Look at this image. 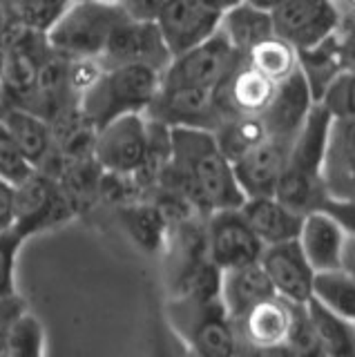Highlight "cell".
<instances>
[{"label":"cell","instance_id":"9a60e30c","mask_svg":"<svg viewBox=\"0 0 355 357\" xmlns=\"http://www.w3.org/2000/svg\"><path fill=\"white\" fill-rule=\"evenodd\" d=\"M313 105L315 98L313 92H310V85L302 70L297 67L291 76L284 78L282 83H277L271 105L262 114L269 137L284 143H293Z\"/></svg>","mask_w":355,"mask_h":357},{"label":"cell","instance_id":"f546056e","mask_svg":"<svg viewBox=\"0 0 355 357\" xmlns=\"http://www.w3.org/2000/svg\"><path fill=\"white\" fill-rule=\"evenodd\" d=\"M43 353H45V331H43L40 319L31 315L29 308H25L9 324L3 344H0V355L38 357Z\"/></svg>","mask_w":355,"mask_h":357},{"label":"cell","instance_id":"2e32d148","mask_svg":"<svg viewBox=\"0 0 355 357\" xmlns=\"http://www.w3.org/2000/svg\"><path fill=\"white\" fill-rule=\"evenodd\" d=\"M277 83L264 76L243 59L217 87L215 98L224 116L232 114H255L262 116L275 96Z\"/></svg>","mask_w":355,"mask_h":357},{"label":"cell","instance_id":"8d00e7d4","mask_svg":"<svg viewBox=\"0 0 355 357\" xmlns=\"http://www.w3.org/2000/svg\"><path fill=\"white\" fill-rule=\"evenodd\" d=\"M16 228V190L12 183L0 181V232Z\"/></svg>","mask_w":355,"mask_h":357},{"label":"cell","instance_id":"8992f818","mask_svg":"<svg viewBox=\"0 0 355 357\" xmlns=\"http://www.w3.org/2000/svg\"><path fill=\"white\" fill-rule=\"evenodd\" d=\"M150 123L146 114H126L94 132L92 154L103 172L135 176L148 159Z\"/></svg>","mask_w":355,"mask_h":357},{"label":"cell","instance_id":"e0dca14e","mask_svg":"<svg viewBox=\"0 0 355 357\" xmlns=\"http://www.w3.org/2000/svg\"><path fill=\"white\" fill-rule=\"evenodd\" d=\"M288 148H291V143L269 137L246 154H241L237 161H232L235 176L246 199L275 195L286 163Z\"/></svg>","mask_w":355,"mask_h":357},{"label":"cell","instance_id":"836d02e7","mask_svg":"<svg viewBox=\"0 0 355 357\" xmlns=\"http://www.w3.org/2000/svg\"><path fill=\"white\" fill-rule=\"evenodd\" d=\"M284 351L297 353V355H322L315 328L306 312V304H295L293 324H291V331H288Z\"/></svg>","mask_w":355,"mask_h":357},{"label":"cell","instance_id":"f1b7e54d","mask_svg":"<svg viewBox=\"0 0 355 357\" xmlns=\"http://www.w3.org/2000/svg\"><path fill=\"white\" fill-rule=\"evenodd\" d=\"M313 299L322 306L335 310L338 315L355 321V277L344 268L315 273Z\"/></svg>","mask_w":355,"mask_h":357},{"label":"cell","instance_id":"d590c367","mask_svg":"<svg viewBox=\"0 0 355 357\" xmlns=\"http://www.w3.org/2000/svg\"><path fill=\"white\" fill-rule=\"evenodd\" d=\"M317 210H324L326 215L335 219L342 226V230L347 232V237H355V199L326 197Z\"/></svg>","mask_w":355,"mask_h":357},{"label":"cell","instance_id":"b9f144b4","mask_svg":"<svg viewBox=\"0 0 355 357\" xmlns=\"http://www.w3.org/2000/svg\"><path fill=\"white\" fill-rule=\"evenodd\" d=\"M96 3H103V5H109V7H121L123 0H96Z\"/></svg>","mask_w":355,"mask_h":357},{"label":"cell","instance_id":"60d3db41","mask_svg":"<svg viewBox=\"0 0 355 357\" xmlns=\"http://www.w3.org/2000/svg\"><path fill=\"white\" fill-rule=\"evenodd\" d=\"M250 5H255V7H262V9H269V11H273L275 7H280L284 0H248Z\"/></svg>","mask_w":355,"mask_h":357},{"label":"cell","instance_id":"30bf717a","mask_svg":"<svg viewBox=\"0 0 355 357\" xmlns=\"http://www.w3.org/2000/svg\"><path fill=\"white\" fill-rule=\"evenodd\" d=\"M179 321L186 333V342H190L192 351L208 357H226L239 353V333L235 321L230 319L221 299L208 304L179 299Z\"/></svg>","mask_w":355,"mask_h":357},{"label":"cell","instance_id":"3957f363","mask_svg":"<svg viewBox=\"0 0 355 357\" xmlns=\"http://www.w3.org/2000/svg\"><path fill=\"white\" fill-rule=\"evenodd\" d=\"M161 72L148 65H109L79 98L83 119L94 130L126 114H146L161 87Z\"/></svg>","mask_w":355,"mask_h":357},{"label":"cell","instance_id":"44dd1931","mask_svg":"<svg viewBox=\"0 0 355 357\" xmlns=\"http://www.w3.org/2000/svg\"><path fill=\"white\" fill-rule=\"evenodd\" d=\"M243 219L248 221L252 232L257 234V239L266 245L284 243L297 239L299 228H302V212L293 210L280 201L275 195L273 197H255L246 199L243 206L239 208Z\"/></svg>","mask_w":355,"mask_h":357},{"label":"cell","instance_id":"7bdbcfd3","mask_svg":"<svg viewBox=\"0 0 355 357\" xmlns=\"http://www.w3.org/2000/svg\"><path fill=\"white\" fill-rule=\"evenodd\" d=\"M347 3H349V5L353 7V11H355V0H347Z\"/></svg>","mask_w":355,"mask_h":357},{"label":"cell","instance_id":"ab89813d","mask_svg":"<svg viewBox=\"0 0 355 357\" xmlns=\"http://www.w3.org/2000/svg\"><path fill=\"white\" fill-rule=\"evenodd\" d=\"M206 3L210 5V7H215V9H219L221 14H224L226 9H230V7H235V5H239L241 0H206Z\"/></svg>","mask_w":355,"mask_h":357},{"label":"cell","instance_id":"ee69618b","mask_svg":"<svg viewBox=\"0 0 355 357\" xmlns=\"http://www.w3.org/2000/svg\"><path fill=\"white\" fill-rule=\"evenodd\" d=\"M72 3H74V0H72Z\"/></svg>","mask_w":355,"mask_h":357},{"label":"cell","instance_id":"74e56055","mask_svg":"<svg viewBox=\"0 0 355 357\" xmlns=\"http://www.w3.org/2000/svg\"><path fill=\"white\" fill-rule=\"evenodd\" d=\"M163 3L165 0H123V3H121V9H123L130 18L157 20Z\"/></svg>","mask_w":355,"mask_h":357},{"label":"cell","instance_id":"4fadbf2b","mask_svg":"<svg viewBox=\"0 0 355 357\" xmlns=\"http://www.w3.org/2000/svg\"><path fill=\"white\" fill-rule=\"evenodd\" d=\"M154 22L174 59L219 31L221 11L206 0H165Z\"/></svg>","mask_w":355,"mask_h":357},{"label":"cell","instance_id":"1f68e13d","mask_svg":"<svg viewBox=\"0 0 355 357\" xmlns=\"http://www.w3.org/2000/svg\"><path fill=\"white\" fill-rule=\"evenodd\" d=\"M34 172V163L27 159V154L20 150V145L0 123V181H7L16 188Z\"/></svg>","mask_w":355,"mask_h":357},{"label":"cell","instance_id":"5b68a950","mask_svg":"<svg viewBox=\"0 0 355 357\" xmlns=\"http://www.w3.org/2000/svg\"><path fill=\"white\" fill-rule=\"evenodd\" d=\"M243 59L246 56H241L224 33L217 31L197 47L174 56L161 76V85L215 89Z\"/></svg>","mask_w":355,"mask_h":357},{"label":"cell","instance_id":"277c9868","mask_svg":"<svg viewBox=\"0 0 355 357\" xmlns=\"http://www.w3.org/2000/svg\"><path fill=\"white\" fill-rule=\"evenodd\" d=\"M126 16L121 7L96 0H74L47 31V45L65 59H103L116 22Z\"/></svg>","mask_w":355,"mask_h":357},{"label":"cell","instance_id":"603a6c76","mask_svg":"<svg viewBox=\"0 0 355 357\" xmlns=\"http://www.w3.org/2000/svg\"><path fill=\"white\" fill-rule=\"evenodd\" d=\"M0 123L12 134V139L20 145V150L27 154L36 170H43L52 161V156L59 152L52 123L36 112L27 107H12Z\"/></svg>","mask_w":355,"mask_h":357},{"label":"cell","instance_id":"ffe728a7","mask_svg":"<svg viewBox=\"0 0 355 357\" xmlns=\"http://www.w3.org/2000/svg\"><path fill=\"white\" fill-rule=\"evenodd\" d=\"M297 243L315 273L335 271L342 266L347 232L324 210H310L302 219Z\"/></svg>","mask_w":355,"mask_h":357},{"label":"cell","instance_id":"f35d334b","mask_svg":"<svg viewBox=\"0 0 355 357\" xmlns=\"http://www.w3.org/2000/svg\"><path fill=\"white\" fill-rule=\"evenodd\" d=\"M347 273H351L355 277V237H347V243H344V252H342V266Z\"/></svg>","mask_w":355,"mask_h":357},{"label":"cell","instance_id":"5bb4252c","mask_svg":"<svg viewBox=\"0 0 355 357\" xmlns=\"http://www.w3.org/2000/svg\"><path fill=\"white\" fill-rule=\"evenodd\" d=\"M259 261L277 297L286 299L288 304H306L313 297L315 271L299 248L297 239L266 245Z\"/></svg>","mask_w":355,"mask_h":357},{"label":"cell","instance_id":"4dcf8cb0","mask_svg":"<svg viewBox=\"0 0 355 357\" xmlns=\"http://www.w3.org/2000/svg\"><path fill=\"white\" fill-rule=\"evenodd\" d=\"M72 0H9L14 20L20 29L47 36Z\"/></svg>","mask_w":355,"mask_h":357},{"label":"cell","instance_id":"ac0fdd59","mask_svg":"<svg viewBox=\"0 0 355 357\" xmlns=\"http://www.w3.org/2000/svg\"><path fill=\"white\" fill-rule=\"evenodd\" d=\"M326 197L355 199V116H333L324 152Z\"/></svg>","mask_w":355,"mask_h":357},{"label":"cell","instance_id":"6da1fadb","mask_svg":"<svg viewBox=\"0 0 355 357\" xmlns=\"http://www.w3.org/2000/svg\"><path fill=\"white\" fill-rule=\"evenodd\" d=\"M170 163L159 178L174 195H181L199 215L217 210H237L246 195L241 192L232 161L219 148L215 132L170 128Z\"/></svg>","mask_w":355,"mask_h":357},{"label":"cell","instance_id":"d4e9b609","mask_svg":"<svg viewBox=\"0 0 355 357\" xmlns=\"http://www.w3.org/2000/svg\"><path fill=\"white\" fill-rule=\"evenodd\" d=\"M306 312L313 324L322 355H355V321L322 306L317 299L306 301Z\"/></svg>","mask_w":355,"mask_h":357},{"label":"cell","instance_id":"e575fe53","mask_svg":"<svg viewBox=\"0 0 355 357\" xmlns=\"http://www.w3.org/2000/svg\"><path fill=\"white\" fill-rule=\"evenodd\" d=\"M333 116H355V70H344L319 100Z\"/></svg>","mask_w":355,"mask_h":357},{"label":"cell","instance_id":"52a82bcc","mask_svg":"<svg viewBox=\"0 0 355 357\" xmlns=\"http://www.w3.org/2000/svg\"><path fill=\"white\" fill-rule=\"evenodd\" d=\"M273 29L299 50L315 47L340 31L342 11L335 0H284L273 11Z\"/></svg>","mask_w":355,"mask_h":357},{"label":"cell","instance_id":"d6986e66","mask_svg":"<svg viewBox=\"0 0 355 357\" xmlns=\"http://www.w3.org/2000/svg\"><path fill=\"white\" fill-rule=\"evenodd\" d=\"M293 312L295 304H288L277 295L262 301L235 321L241 344H248L257 351H284Z\"/></svg>","mask_w":355,"mask_h":357},{"label":"cell","instance_id":"7c38bea8","mask_svg":"<svg viewBox=\"0 0 355 357\" xmlns=\"http://www.w3.org/2000/svg\"><path fill=\"white\" fill-rule=\"evenodd\" d=\"M105 67L109 65H148L161 74L172 63V52L165 45L154 20H137L128 14L116 22L103 54Z\"/></svg>","mask_w":355,"mask_h":357},{"label":"cell","instance_id":"484cf974","mask_svg":"<svg viewBox=\"0 0 355 357\" xmlns=\"http://www.w3.org/2000/svg\"><path fill=\"white\" fill-rule=\"evenodd\" d=\"M119 219L141 250L159 252L168 230V217L157 204H128L119 208Z\"/></svg>","mask_w":355,"mask_h":357},{"label":"cell","instance_id":"4316f807","mask_svg":"<svg viewBox=\"0 0 355 357\" xmlns=\"http://www.w3.org/2000/svg\"><path fill=\"white\" fill-rule=\"evenodd\" d=\"M215 139L228 159L237 161L241 154H246L264 139H269V130H266L262 116L232 114L221 121V126L215 130Z\"/></svg>","mask_w":355,"mask_h":357},{"label":"cell","instance_id":"83f0119b","mask_svg":"<svg viewBox=\"0 0 355 357\" xmlns=\"http://www.w3.org/2000/svg\"><path fill=\"white\" fill-rule=\"evenodd\" d=\"M246 61L273 83H282L299 67V56L293 45H288L280 36H271L246 54Z\"/></svg>","mask_w":355,"mask_h":357},{"label":"cell","instance_id":"7402d4cb","mask_svg":"<svg viewBox=\"0 0 355 357\" xmlns=\"http://www.w3.org/2000/svg\"><path fill=\"white\" fill-rule=\"evenodd\" d=\"M275 288L266 275L262 261H252L230 271H221V293L219 299L232 321L243 317L250 308L275 297Z\"/></svg>","mask_w":355,"mask_h":357},{"label":"cell","instance_id":"cb8c5ba5","mask_svg":"<svg viewBox=\"0 0 355 357\" xmlns=\"http://www.w3.org/2000/svg\"><path fill=\"white\" fill-rule=\"evenodd\" d=\"M219 31L228 38V43L241 56H246L255 45L275 36L273 14L269 9L255 7L248 0H241L239 5L226 9L221 14Z\"/></svg>","mask_w":355,"mask_h":357},{"label":"cell","instance_id":"7a4b0ae2","mask_svg":"<svg viewBox=\"0 0 355 357\" xmlns=\"http://www.w3.org/2000/svg\"><path fill=\"white\" fill-rule=\"evenodd\" d=\"M331 121V112L322 103H315L308 119L304 121L302 130L297 132L291 148H288L280 183H277L275 190L277 199L284 201L293 210L302 212V215L317 210L322 201L326 199L324 152Z\"/></svg>","mask_w":355,"mask_h":357},{"label":"cell","instance_id":"d6a6232c","mask_svg":"<svg viewBox=\"0 0 355 357\" xmlns=\"http://www.w3.org/2000/svg\"><path fill=\"white\" fill-rule=\"evenodd\" d=\"M25 241L18 228L0 232V297L16 293V257Z\"/></svg>","mask_w":355,"mask_h":357},{"label":"cell","instance_id":"ba28073f","mask_svg":"<svg viewBox=\"0 0 355 357\" xmlns=\"http://www.w3.org/2000/svg\"><path fill=\"white\" fill-rule=\"evenodd\" d=\"M16 228L31 234L56 228L76 215L59 178L36 170L23 183L16 185Z\"/></svg>","mask_w":355,"mask_h":357},{"label":"cell","instance_id":"9c48e42d","mask_svg":"<svg viewBox=\"0 0 355 357\" xmlns=\"http://www.w3.org/2000/svg\"><path fill=\"white\" fill-rule=\"evenodd\" d=\"M146 116L159 121L168 128H188V130H208L215 132L224 112L219 109L215 89L199 87H168L161 85L157 96L146 109Z\"/></svg>","mask_w":355,"mask_h":357},{"label":"cell","instance_id":"8fae6325","mask_svg":"<svg viewBox=\"0 0 355 357\" xmlns=\"http://www.w3.org/2000/svg\"><path fill=\"white\" fill-rule=\"evenodd\" d=\"M206 252L219 271H230L262 259L264 243L252 232L241 210H217L208 215Z\"/></svg>","mask_w":355,"mask_h":357}]
</instances>
